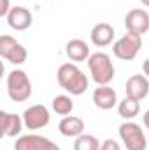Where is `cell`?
I'll list each match as a JSON object with an SVG mask.
<instances>
[{
    "instance_id": "1",
    "label": "cell",
    "mask_w": 149,
    "mask_h": 150,
    "mask_svg": "<svg viewBox=\"0 0 149 150\" xmlns=\"http://www.w3.org/2000/svg\"><path fill=\"white\" fill-rule=\"evenodd\" d=\"M56 79H58L60 87L65 89L70 96L84 94L88 89V84H90L88 77L75 63H63L56 72Z\"/></svg>"
},
{
    "instance_id": "2",
    "label": "cell",
    "mask_w": 149,
    "mask_h": 150,
    "mask_svg": "<svg viewBox=\"0 0 149 150\" xmlns=\"http://www.w3.org/2000/svg\"><path fill=\"white\" fill-rule=\"evenodd\" d=\"M88 68H90V74L91 79L98 84V86H109L114 79V65H112V59L107 52H93L88 59Z\"/></svg>"
},
{
    "instance_id": "3",
    "label": "cell",
    "mask_w": 149,
    "mask_h": 150,
    "mask_svg": "<svg viewBox=\"0 0 149 150\" xmlns=\"http://www.w3.org/2000/svg\"><path fill=\"white\" fill-rule=\"evenodd\" d=\"M5 84H7L9 98L16 103H23L32 96V82H30L27 72H23V70L9 72Z\"/></svg>"
},
{
    "instance_id": "4",
    "label": "cell",
    "mask_w": 149,
    "mask_h": 150,
    "mask_svg": "<svg viewBox=\"0 0 149 150\" xmlns=\"http://www.w3.org/2000/svg\"><path fill=\"white\" fill-rule=\"evenodd\" d=\"M119 138L126 150H146L148 149V136L144 134L142 127L137 122L125 120L119 126Z\"/></svg>"
},
{
    "instance_id": "5",
    "label": "cell",
    "mask_w": 149,
    "mask_h": 150,
    "mask_svg": "<svg viewBox=\"0 0 149 150\" xmlns=\"http://www.w3.org/2000/svg\"><path fill=\"white\" fill-rule=\"evenodd\" d=\"M142 47V37L132 32H126L121 38H117L112 45V52L117 59L123 61H132Z\"/></svg>"
},
{
    "instance_id": "6",
    "label": "cell",
    "mask_w": 149,
    "mask_h": 150,
    "mask_svg": "<svg viewBox=\"0 0 149 150\" xmlns=\"http://www.w3.org/2000/svg\"><path fill=\"white\" fill-rule=\"evenodd\" d=\"M0 56L12 65H23L28 58V52L14 37L2 35L0 37Z\"/></svg>"
},
{
    "instance_id": "7",
    "label": "cell",
    "mask_w": 149,
    "mask_h": 150,
    "mask_svg": "<svg viewBox=\"0 0 149 150\" xmlns=\"http://www.w3.org/2000/svg\"><path fill=\"white\" fill-rule=\"evenodd\" d=\"M49 120H51V115L44 105H32L23 112V122L30 131H37V129L46 127L49 124Z\"/></svg>"
},
{
    "instance_id": "8",
    "label": "cell",
    "mask_w": 149,
    "mask_h": 150,
    "mask_svg": "<svg viewBox=\"0 0 149 150\" xmlns=\"http://www.w3.org/2000/svg\"><path fill=\"white\" fill-rule=\"evenodd\" d=\"M125 26H126V32H132L142 37L144 33L149 32V12L146 9L128 11L125 16Z\"/></svg>"
},
{
    "instance_id": "9",
    "label": "cell",
    "mask_w": 149,
    "mask_h": 150,
    "mask_svg": "<svg viewBox=\"0 0 149 150\" xmlns=\"http://www.w3.org/2000/svg\"><path fill=\"white\" fill-rule=\"evenodd\" d=\"M7 25L9 28L16 30V32H23V30H28L34 23V16L32 12L27 9V7H21V5H12L11 12L7 14Z\"/></svg>"
},
{
    "instance_id": "10",
    "label": "cell",
    "mask_w": 149,
    "mask_h": 150,
    "mask_svg": "<svg viewBox=\"0 0 149 150\" xmlns=\"http://www.w3.org/2000/svg\"><path fill=\"white\" fill-rule=\"evenodd\" d=\"M125 91H126V96H130L137 101H142L149 94V79L140 74L132 75L126 80V89Z\"/></svg>"
},
{
    "instance_id": "11",
    "label": "cell",
    "mask_w": 149,
    "mask_h": 150,
    "mask_svg": "<svg viewBox=\"0 0 149 150\" xmlns=\"http://www.w3.org/2000/svg\"><path fill=\"white\" fill-rule=\"evenodd\" d=\"M93 103L100 110H111L117 105V94L111 86H98L93 91Z\"/></svg>"
},
{
    "instance_id": "12",
    "label": "cell",
    "mask_w": 149,
    "mask_h": 150,
    "mask_svg": "<svg viewBox=\"0 0 149 150\" xmlns=\"http://www.w3.org/2000/svg\"><path fill=\"white\" fill-rule=\"evenodd\" d=\"M114 35H116V32H114L112 25H109V23H97V25L91 28L90 38H91V44H93V45H97V47H105V45L112 44Z\"/></svg>"
},
{
    "instance_id": "13",
    "label": "cell",
    "mask_w": 149,
    "mask_h": 150,
    "mask_svg": "<svg viewBox=\"0 0 149 150\" xmlns=\"http://www.w3.org/2000/svg\"><path fill=\"white\" fill-rule=\"evenodd\" d=\"M65 54L69 56L70 61H75V63H81V61H88L91 52H90V45L81 40V38H72L67 42L65 45Z\"/></svg>"
},
{
    "instance_id": "14",
    "label": "cell",
    "mask_w": 149,
    "mask_h": 150,
    "mask_svg": "<svg viewBox=\"0 0 149 150\" xmlns=\"http://www.w3.org/2000/svg\"><path fill=\"white\" fill-rule=\"evenodd\" d=\"M2 119V134L7 138H14L21 133L23 129V117H19L18 113H9V112H0Z\"/></svg>"
},
{
    "instance_id": "15",
    "label": "cell",
    "mask_w": 149,
    "mask_h": 150,
    "mask_svg": "<svg viewBox=\"0 0 149 150\" xmlns=\"http://www.w3.org/2000/svg\"><path fill=\"white\" fill-rule=\"evenodd\" d=\"M58 131L65 136V138H77L84 133V120L79 119V117H74V115H67L60 120L58 124Z\"/></svg>"
},
{
    "instance_id": "16",
    "label": "cell",
    "mask_w": 149,
    "mask_h": 150,
    "mask_svg": "<svg viewBox=\"0 0 149 150\" xmlns=\"http://www.w3.org/2000/svg\"><path fill=\"white\" fill-rule=\"evenodd\" d=\"M140 112V101L130 98V96H125L119 103H117V113L125 119V120H132L133 117H137Z\"/></svg>"
},
{
    "instance_id": "17",
    "label": "cell",
    "mask_w": 149,
    "mask_h": 150,
    "mask_svg": "<svg viewBox=\"0 0 149 150\" xmlns=\"http://www.w3.org/2000/svg\"><path fill=\"white\" fill-rule=\"evenodd\" d=\"M44 143V136L39 134H23L16 140L14 150H40Z\"/></svg>"
},
{
    "instance_id": "18",
    "label": "cell",
    "mask_w": 149,
    "mask_h": 150,
    "mask_svg": "<svg viewBox=\"0 0 149 150\" xmlns=\"http://www.w3.org/2000/svg\"><path fill=\"white\" fill-rule=\"evenodd\" d=\"M51 107H53L54 113L67 117V115H70L72 110H74V101H72V98L67 96V94H58V96L53 98Z\"/></svg>"
},
{
    "instance_id": "19",
    "label": "cell",
    "mask_w": 149,
    "mask_h": 150,
    "mask_svg": "<svg viewBox=\"0 0 149 150\" xmlns=\"http://www.w3.org/2000/svg\"><path fill=\"white\" fill-rule=\"evenodd\" d=\"M100 147L102 143L93 134H86V133L77 136L74 142V150H100Z\"/></svg>"
},
{
    "instance_id": "20",
    "label": "cell",
    "mask_w": 149,
    "mask_h": 150,
    "mask_svg": "<svg viewBox=\"0 0 149 150\" xmlns=\"http://www.w3.org/2000/svg\"><path fill=\"white\" fill-rule=\"evenodd\" d=\"M100 150H121V147H119V143H117L116 140L107 138V140H104V142H102Z\"/></svg>"
},
{
    "instance_id": "21",
    "label": "cell",
    "mask_w": 149,
    "mask_h": 150,
    "mask_svg": "<svg viewBox=\"0 0 149 150\" xmlns=\"http://www.w3.org/2000/svg\"><path fill=\"white\" fill-rule=\"evenodd\" d=\"M11 9H12L11 2L9 0H2V4H0V16L2 18H7V14L11 12Z\"/></svg>"
},
{
    "instance_id": "22",
    "label": "cell",
    "mask_w": 149,
    "mask_h": 150,
    "mask_svg": "<svg viewBox=\"0 0 149 150\" xmlns=\"http://www.w3.org/2000/svg\"><path fill=\"white\" fill-rule=\"evenodd\" d=\"M40 150H60V147L54 142H51L49 138H44V143H42V149Z\"/></svg>"
},
{
    "instance_id": "23",
    "label": "cell",
    "mask_w": 149,
    "mask_h": 150,
    "mask_svg": "<svg viewBox=\"0 0 149 150\" xmlns=\"http://www.w3.org/2000/svg\"><path fill=\"white\" fill-rule=\"evenodd\" d=\"M142 72H144V75L149 79V58L144 61V65H142Z\"/></svg>"
},
{
    "instance_id": "24",
    "label": "cell",
    "mask_w": 149,
    "mask_h": 150,
    "mask_svg": "<svg viewBox=\"0 0 149 150\" xmlns=\"http://www.w3.org/2000/svg\"><path fill=\"white\" fill-rule=\"evenodd\" d=\"M142 120H144V126H146V127L149 129V110H148L146 113H144V117H142Z\"/></svg>"
},
{
    "instance_id": "25",
    "label": "cell",
    "mask_w": 149,
    "mask_h": 150,
    "mask_svg": "<svg viewBox=\"0 0 149 150\" xmlns=\"http://www.w3.org/2000/svg\"><path fill=\"white\" fill-rule=\"evenodd\" d=\"M140 2H142V4H144L146 7H149V0H140Z\"/></svg>"
},
{
    "instance_id": "26",
    "label": "cell",
    "mask_w": 149,
    "mask_h": 150,
    "mask_svg": "<svg viewBox=\"0 0 149 150\" xmlns=\"http://www.w3.org/2000/svg\"><path fill=\"white\" fill-rule=\"evenodd\" d=\"M148 140H149V136H148Z\"/></svg>"
}]
</instances>
